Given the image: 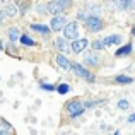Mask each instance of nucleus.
Instances as JSON below:
<instances>
[{"label": "nucleus", "instance_id": "nucleus-1", "mask_svg": "<svg viewBox=\"0 0 135 135\" xmlns=\"http://www.w3.org/2000/svg\"><path fill=\"white\" fill-rule=\"evenodd\" d=\"M84 24H86V29L89 31V33H99V31L104 29V22H103V19H101V17H98V16L86 17Z\"/></svg>", "mask_w": 135, "mask_h": 135}, {"label": "nucleus", "instance_id": "nucleus-2", "mask_svg": "<svg viewBox=\"0 0 135 135\" xmlns=\"http://www.w3.org/2000/svg\"><path fill=\"white\" fill-rule=\"evenodd\" d=\"M65 109H67V113L70 115V118H77V116H80L84 111H86L84 103H80L79 99H72V101H69L65 104Z\"/></svg>", "mask_w": 135, "mask_h": 135}, {"label": "nucleus", "instance_id": "nucleus-3", "mask_svg": "<svg viewBox=\"0 0 135 135\" xmlns=\"http://www.w3.org/2000/svg\"><path fill=\"white\" fill-rule=\"evenodd\" d=\"M72 70L75 72V75L77 77H80V79H86L87 82H94V74L89 72V70L86 69L84 65H80V63H72Z\"/></svg>", "mask_w": 135, "mask_h": 135}, {"label": "nucleus", "instance_id": "nucleus-4", "mask_svg": "<svg viewBox=\"0 0 135 135\" xmlns=\"http://www.w3.org/2000/svg\"><path fill=\"white\" fill-rule=\"evenodd\" d=\"M63 36L65 40H79V24L74 21V22H67V26L63 27Z\"/></svg>", "mask_w": 135, "mask_h": 135}, {"label": "nucleus", "instance_id": "nucleus-5", "mask_svg": "<svg viewBox=\"0 0 135 135\" xmlns=\"http://www.w3.org/2000/svg\"><path fill=\"white\" fill-rule=\"evenodd\" d=\"M67 26V19L63 16H56L50 22V29L51 31H63V27Z\"/></svg>", "mask_w": 135, "mask_h": 135}, {"label": "nucleus", "instance_id": "nucleus-6", "mask_svg": "<svg viewBox=\"0 0 135 135\" xmlns=\"http://www.w3.org/2000/svg\"><path fill=\"white\" fill-rule=\"evenodd\" d=\"M89 46V41L86 40V38H79V40L72 41V45H70V50H72L74 53H82L84 50Z\"/></svg>", "mask_w": 135, "mask_h": 135}, {"label": "nucleus", "instance_id": "nucleus-7", "mask_svg": "<svg viewBox=\"0 0 135 135\" xmlns=\"http://www.w3.org/2000/svg\"><path fill=\"white\" fill-rule=\"evenodd\" d=\"M133 53V45L132 43H127V45H122L118 50L115 51V56L116 58H125V56L132 55Z\"/></svg>", "mask_w": 135, "mask_h": 135}, {"label": "nucleus", "instance_id": "nucleus-8", "mask_svg": "<svg viewBox=\"0 0 135 135\" xmlns=\"http://www.w3.org/2000/svg\"><path fill=\"white\" fill-rule=\"evenodd\" d=\"M63 9H65V7L63 5H60L58 2H50L48 5H46V12H50V14H53V16H62V12H63Z\"/></svg>", "mask_w": 135, "mask_h": 135}, {"label": "nucleus", "instance_id": "nucleus-9", "mask_svg": "<svg viewBox=\"0 0 135 135\" xmlns=\"http://www.w3.org/2000/svg\"><path fill=\"white\" fill-rule=\"evenodd\" d=\"M122 40L123 38L120 36V34H109V36L103 38V43H104V46L108 48V46H111V45H122Z\"/></svg>", "mask_w": 135, "mask_h": 135}, {"label": "nucleus", "instance_id": "nucleus-10", "mask_svg": "<svg viewBox=\"0 0 135 135\" xmlns=\"http://www.w3.org/2000/svg\"><path fill=\"white\" fill-rule=\"evenodd\" d=\"M135 79L130 75H125V74H120V75L115 77V84H118V86H130V84H133Z\"/></svg>", "mask_w": 135, "mask_h": 135}, {"label": "nucleus", "instance_id": "nucleus-11", "mask_svg": "<svg viewBox=\"0 0 135 135\" xmlns=\"http://www.w3.org/2000/svg\"><path fill=\"white\" fill-rule=\"evenodd\" d=\"M84 63L89 65V67H98L99 65L98 53H86V55H84Z\"/></svg>", "mask_w": 135, "mask_h": 135}, {"label": "nucleus", "instance_id": "nucleus-12", "mask_svg": "<svg viewBox=\"0 0 135 135\" xmlns=\"http://www.w3.org/2000/svg\"><path fill=\"white\" fill-rule=\"evenodd\" d=\"M56 63H58V67H62L63 70L72 69V63H70V60L67 58L63 53H58V55H56Z\"/></svg>", "mask_w": 135, "mask_h": 135}, {"label": "nucleus", "instance_id": "nucleus-13", "mask_svg": "<svg viewBox=\"0 0 135 135\" xmlns=\"http://www.w3.org/2000/svg\"><path fill=\"white\" fill-rule=\"evenodd\" d=\"M55 46H56L58 50H62V51H67V50L70 48L65 38H56V40H55Z\"/></svg>", "mask_w": 135, "mask_h": 135}, {"label": "nucleus", "instance_id": "nucleus-14", "mask_svg": "<svg viewBox=\"0 0 135 135\" xmlns=\"http://www.w3.org/2000/svg\"><path fill=\"white\" fill-rule=\"evenodd\" d=\"M9 40L12 41V43H16V41L21 40V33H19L17 27H10V29H9Z\"/></svg>", "mask_w": 135, "mask_h": 135}, {"label": "nucleus", "instance_id": "nucleus-15", "mask_svg": "<svg viewBox=\"0 0 135 135\" xmlns=\"http://www.w3.org/2000/svg\"><path fill=\"white\" fill-rule=\"evenodd\" d=\"M31 29L36 31V33H43V34H48L50 33V27L45 26V24H31Z\"/></svg>", "mask_w": 135, "mask_h": 135}, {"label": "nucleus", "instance_id": "nucleus-16", "mask_svg": "<svg viewBox=\"0 0 135 135\" xmlns=\"http://www.w3.org/2000/svg\"><path fill=\"white\" fill-rule=\"evenodd\" d=\"M19 41L24 46H34V45H36V43H34V40H33V38H29L27 34H21V40Z\"/></svg>", "mask_w": 135, "mask_h": 135}, {"label": "nucleus", "instance_id": "nucleus-17", "mask_svg": "<svg viewBox=\"0 0 135 135\" xmlns=\"http://www.w3.org/2000/svg\"><path fill=\"white\" fill-rule=\"evenodd\" d=\"M92 50L94 51H99V50H104L106 46H104V43H103V40H96V41H92Z\"/></svg>", "mask_w": 135, "mask_h": 135}, {"label": "nucleus", "instance_id": "nucleus-18", "mask_svg": "<svg viewBox=\"0 0 135 135\" xmlns=\"http://www.w3.org/2000/svg\"><path fill=\"white\" fill-rule=\"evenodd\" d=\"M116 5L120 10H127L130 9V0H116Z\"/></svg>", "mask_w": 135, "mask_h": 135}, {"label": "nucleus", "instance_id": "nucleus-19", "mask_svg": "<svg viewBox=\"0 0 135 135\" xmlns=\"http://www.w3.org/2000/svg\"><path fill=\"white\" fill-rule=\"evenodd\" d=\"M116 106H118V109H122V111H127V109L130 108V103L127 101V99H120V101L116 103Z\"/></svg>", "mask_w": 135, "mask_h": 135}, {"label": "nucleus", "instance_id": "nucleus-20", "mask_svg": "<svg viewBox=\"0 0 135 135\" xmlns=\"http://www.w3.org/2000/svg\"><path fill=\"white\" fill-rule=\"evenodd\" d=\"M56 91H58V94H67V92L70 91V86L69 84H60V86L56 87Z\"/></svg>", "mask_w": 135, "mask_h": 135}, {"label": "nucleus", "instance_id": "nucleus-21", "mask_svg": "<svg viewBox=\"0 0 135 135\" xmlns=\"http://www.w3.org/2000/svg\"><path fill=\"white\" fill-rule=\"evenodd\" d=\"M5 12H7V16L14 17V16H16V14H17V9H16V5H7Z\"/></svg>", "mask_w": 135, "mask_h": 135}, {"label": "nucleus", "instance_id": "nucleus-22", "mask_svg": "<svg viewBox=\"0 0 135 135\" xmlns=\"http://www.w3.org/2000/svg\"><path fill=\"white\" fill-rule=\"evenodd\" d=\"M40 87H41V89H45V91H50V92L56 89V86H51V84H45V82H41V84H40Z\"/></svg>", "mask_w": 135, "mask_h": 135}, {"label": "nucleus", "instance_id": "nucleus-23", "mask_svg": "<svg viewBox=\"0 0 135 135\" xmlns=\"http://www.w3.org/2000/svg\"><path fill=\"white\" fill-rule=\"evenodd\" d=\"M36 9H38V14H48L46 12V5H38Z\"/></svg>", "mask_w": 135, "mask_h": 135}, {"label": "nucleus", "instance_id": "nucleus-24", "mask_svg": "<svg viewBox=\"0 0 135 135\" xmlns=\"http://www.w3.org/2000/svg\"><path fill=\"white\" fill-rule=\"evenodd\" d=\"M127 122H128V123H135V113H132V115L127 118Z\"/></svg>", "mask_w": 135, "mask_h": 135}, {"label": "nucleus", "instance_id": "nucleus-25", "mask_svg": "<svg viewBox=\"0 0 135 135\" xmlns=\"http://www.w3.org/2000/svg\"><path fill=\"white\" fill-rule=\"evenodd\" d=\"M130 9L135 12V0H130Z\"/></svg>", "mask_w": 135, "mask_h": 135}, {"label": "nucleus", "instance_id": "nucleus-26", "mask_svg": "<svg viewBox=\"0 0 135 135\" xmlns=\"http://www.w3.org/2000/svg\"><path fill=\"white\" fill-rule=\"evenodd\" d=\"M2 21H3V12L0 10V24H2Z\"/></svg>", "mask_w": 135, "mask_h": 135}, {"label": "nucleus", "instance_id": "nucleus-27", "mask_svg": "<svg viewBox=\"0 0 135 135\" xmlns=\"http://www.w3.org/2000/svg\"><path fill=\"white\" fill-rule=\"evenodd\" d=\"M130 33H132V36L135 38V26H132V31H130Z\"/></svg>", "mask_w": 135, "mask_h": 135}, {"label": "nucleus", "instance_id": "nucleus-28", "mask_svg": "<svg viewBox=\"0 0 135 135\" xmlns=\"http://www.w3.org/2000/svg\"><path fill=\"white\" fill-rule=\"evenodd\" d=\"M113 135H120V130H116V132H115V133H113Z\"/></svg>", "mask_w": 135, "mask_h": 135}, {"label": "nucleus", "instance_id": "nucleus-29", "mask_svg": "<svg viewBox=\"0 0 135 135\" xmlns=\"http://www.w3.org/2000/svg\"><path fill=\"white\" fill-rule=\"evenodd\" d=\"M0 135H7V133H5V132H2V130H0Z\"/></svg>", "mask_w": 135, "mask_h": 135}]
</instances>
